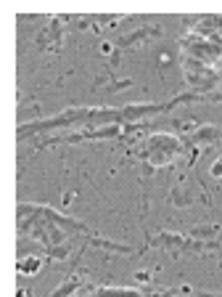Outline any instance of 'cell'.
Returning <instances> with one entry per match:
<instances>
[{
    "label": "cell",
    "instance_id": "obj_3",
    "mask_svg": "<svg viewBox=\"0 0 222 297\" xmlns=\"http://www.w3.org/2000/svg\"><path fill=\"white\" fill-rule=\"evenodd\" d=\"M37 268H40V260L37 257H30V260H22V263H18V271L22 273H34Z\"/></svg>",
    "mask_w": 222,
    "mask_h": 297
},
{
    "label": "cell",
    "instance_id": "obj_5",
    "mask_svg": "<svg viewBox=\"0 0 222 297\" xmlns=\"http://www.w3.org/2000/svg\"><path fill=\"white\" fill-rule=\"evenodd\" d=\"M74 289H77V281H69L66 286H61V289L56 292L53 297H64V294H69V292H74Z\"/></svg>",
    "mask_w": 222,
    "mask_h": 297
},
{
    "label": "cell",
    "instance_id": "obj_2",
    "mask_svg": "<svg viewBox=\"0 0 222 297\" xmlns=\"http://www.w3.org/2000/svg\"><path fill=\"white\" fill-rule=\"evenodd\" d=\"M98 297H143L140 292H135V289H98Z\"/></svg>",
    "mask_w": 222,
    "mask_h": 297
},
{
    "label": "cell",
    "instance_id": "obj_4",
    "mask_svg": "<svg viewBox=\"0 0 222 297\" xmlns=\"http://www.w3.org/2000/svg\"><path fill=\"white\" fill-rule=\"evenodd\" d=\"M214 135H217L214 127H204V130H198V133H196V143H206V141H212Z\"/></svg>",
    "mask_w": 222,
    "mask_h": 297
},
{
    "label": "cell",
    "instance_id": "obj_1",
    "mask_svg": "<svg viewBox=\"0 0 222 297\" xmlns=\"http://www.w3.org/2000/svg\"><path fill=\"white\" fill-rule=\"evenodd\" d=\"M180 154V141L174 135H151L148 138V162H151L154 167H164L170 165L174 157Z\"/></svg>",
    "mask_w": 222,
    "mask_h": 297
},
{
    "label": "cell",
    "instance_id": "obj_7",
    "mask_svg": "<svg viewBox=\"0 0 222 297\" xmlns=\"http://www.w3.org/2000/svg\"><path fill=\"white\" fill-rule=\"evenodd\" d=\"M18 297H32V292L30 289H18Z\"/></svg>",
    "mask_w": 222,
    "mask_h": 297
},
{
    "label": "cell",
    "instance_id": "obj_6",
    "mask_svg": "<svg viewBox=\"0 0 222 297\" xmlns=\"http://www.w3.org/2000/svg\"><path fill=\"white\" fill-rule=\"evenodd\" d=\"M212 175H214V178H222V157L212 165Z\"/></svg>",
    "mask_w": 222,
    "mask_h": 297
}]
</instances>
